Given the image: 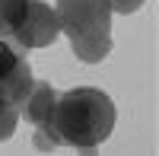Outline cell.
I'll use <instances>...</instances> for the list:
<instances>
[{
    "instance_id": "obj_6",
    "label": "cell",
    "mask_w": 159,
    "mask_h": 156,
    "mask_svg": "<svg viewBox=\"0 0 159 156\" xmlns=\"http://www.w3.org/2000/svg\"><path fill=\"white\" fill-rule=\"evenodd\" d=\"M19 112H22L19 102L0 96V144L13 137V131H16V124H19Z\"/></svg>"
},
{
    "instance_id": "obj_7",
    "label": "cell",
    "mask_w": 159,
    "mask_h": 156,
    "mask_svg": "<svg viewBox=\"0 0 159 156\" xmlns=\"http://www.w3.org/2000/svg\"><path fill=\"white\" fill-rule=\"evenodd\" d=\"M105 3H108V10L111 13H137L140 7H143V0H105Z\"/></svg>"
},
{
    "instance_id": "obj_2",
    "label": "cell",
    "mask_w": 159,
    "mask_h": 156,
    "mask_svg": "<svg viewBox=\"0 0 159 156\" xmlns=\"http://www.w3.org/2000/svg\"><path fill=\"white\" fill-rule=\"evenodd\" d=\"M54 13L83 64H99L111 54V10L105 0H57Z\"/></svg>"
},
{
    "instance_id": "obj_1",
    "label": "cell",
    "mask_w": 159,
    "mask_h": 156,
    "mask_svg": "<svg viewBox=\"0 0 159 156\" xmlns=\"http://www.w3.org/2000/svg\"><path fill=\"white\" fill-rule=\"evenodd\" d=\"M115 121L118 112L108 93L96 86H76L54 99V112H51L48 124H42L38 131L48 137L51 150L54 147L96 150L99 144L108 140Z\"/></svg>"
},
{
    "instance_id": "obj_4",
    "label": "cell",
    "mask_w": 159,
    "mask_h": 156,
    "mask_svg": "<svg viewBox=\"0 0 159 156\" xmlns=\"http://www.w3.org/2000/svg\"><path fill=\"white\" fill-rule=\"evenodd\" d=\"M54 99H57V93L51 89L48 80H35L32 89H29V96H25V102H22L19 118H25L29 124H35V127L48 124L51 112H54Z\"/></svg>"
},
{
    "instance_id": "obj_3",
    "label": "cell",
    "mask_w": 159,
    "mask_h": 156,
    "mask_svg": "<svg viewBox=\"0 0 159 156\" xmlns=\"http://www.w3.org/2000/svg\"><path fill=\"white\" fill-rule=\"evenodd\" d=\"M57 35H61V22H57L54 7L42 3V0H29L22 22L16 25V32H13L7 42L22 48V51H29V48H48Z\"/></svg>"
},
{
    "instance_id": "obj_5",
    "label": "cell",
    "mask_w": 159,
    "mask_h": 156,
    "mask_svg": "<svg viewBox=\"0 0 159 156\" xmlns=\"http://www.w3.org/2000/svg\"><path fill=\"white\" fill-rule=\"evenodd\" d=\"M29 0H0V38H10L25 16Z\"/></svg>"
}]
</instances>
